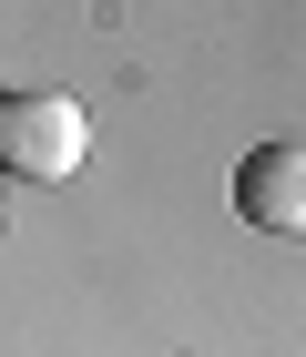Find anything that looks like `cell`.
Wrapping results in <instances>:
<instances>
[{"instance_id": "2", "label": "cell", "mask_w": 306, "mask_h": 357, "mask_svg": "<svg viewBox=\"0 0 306 357\" xmlns=\"http://www.w3.org/2000/svg\"><path fill=\"white\" fill-rule=\"evenodd\" d=\"M235 215L266 235H306V143H255L235 164Z\"/></svg>"}, {"instance_id": "1", "label": "cell", "mask_w": 306, "mask_h": 357, "mask_svg": "<svg viewBox=\"0 0 306 357\" xmlns=\"http://www.w3.org/2000/svg\"><path fill=\"white\" fill-rule=\"evenodd\" d=\"M92 153V112L72 92H21V102H0V174H21V184H72Z\"/></svg>"}]
</instances>
